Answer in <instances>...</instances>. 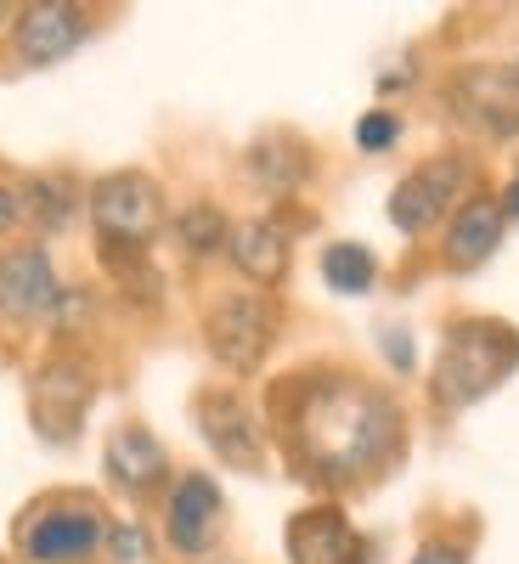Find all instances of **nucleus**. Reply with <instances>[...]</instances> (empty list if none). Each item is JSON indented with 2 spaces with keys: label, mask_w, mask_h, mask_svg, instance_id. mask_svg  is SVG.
I'll use <instances>...</instances> for the list:
<instances>
[{
  "label": "nucleus",
  "mask_w": 519,
  "mask_h": 564,
  "mask_svg": "<svg viewBox=\"0 0 519 564\" xmlns=\"http://www.w3.org/2000/svg\"><path fill=\"white\" fill-rule=\"evenodd\" d=\"M497 209H502V220H519V175L502 186V198H497Z\"/></svg>",
  "instance_id": "obj_26"
},
{
  "label": "nucleus",
  "mask_w": 519,
  "mask_h": 564,
  "mask_svg": "<svg viewBox=\"0 0 519 564\" xmlns=\"http://www.w3.org/2000/svg\"><path fill=\"white\" fill-rule=\"evenodd\" d=\"M204 345L226 372H260L277 345V305L266 294H226L204 316Z\"/></svg>",
  "instance_id": "obj_7"
},
{
  "label": "nucleus",
  "mask_w": 519,
  "mask_h": 564,
  "mask_svg": "<svg viewBox=\"0 0 519 564\" xmlns=\"http://www.w3.org/2000/svg\"><path fill=\"white\" fill-rule=\"evenodd\" d=\"M271 423L294 475L327 491L379 480L407 452V423L390 390L334 367H311L282 379L271 390Z\"/></svg>",
  "instance_id": "obj_1"
},
{
  "label": "nucleus",
  "mask_w": 519,
  "mask_h": 564,
  "mask_svg": "<svg viewBox=\"0 0 519 564\" xmlns=\"http://www.w3.org/2000/svg\"><path fill=\"white\" fill-rule=\"evenodd\" d=\"M7 12H12V7H7V0H0V18H7Z\"/></svg>",
  "instance_id": "obj_27"
},
{
  "label": "nucleus",
  "mask_w": 519,
  "mask_h": 564,
  "mask_svg": "<svg viewBox=\"0 0 519 564\" xmlns=\"http://www.w3.org/2000/svg\"><path fill=\"white\" fill-rule=\"evenodd\" d=\"M102 463H108V480L130 497H148L170 475V457H164V446L148 423H119L102 446Z\"/></svg>",
  "instance_id": "obj_14"
},
{
  "label": "nucleus",
  "mask_w": 519,
  "mask_h": 564,
  "mask_svg": "<svg viewBox=\"0 0 519 564\" xmlns=\"http://www.w3.org/2000/svg\"><path fill=\"white\" fill-rule=\"evenodd\" d=\"M322 282L334 294H367L372 282H379V260H372V249H361V243H327L322 249Z\"/></svg>",
  "instance_id": "obj_19"
},
{
  "label": "nucleus",
  "mask_w": 519,
  "mask_h": 564,
  "mask_svg": "<svg viewBox=\"0 0 519 564\" xmlns=\"http://www.w3.org/2000/svg\"><path fill=\"white\" fill-rule=\"evenodd\" d=\"M198 430L209 441V452L231 468H260L266 463V423L249 412V401L238 390H204L193 401Z\"/></svg>",
  "instance_id": "obj_9"
},
{
  "label": "nucleus",
  "mask_w": 519,
  "mask_h": 564,
  "mask_svg": "<svg viewBox=\"0 0 519 564\" xmlns=\"http://www.w3.org/2000/svg\"><path fill=\"white\" fill-rule=\"evenodd\" d=\"M0 564H7V558H0Z\"/></svg>",
  "instance_id": "obj_28"
},
{
  "label": "nucleus",
  "mask_w": 519,
  "mask_h": 564,
  "mask_svg": "<svg viewBox=\"0 0 519 564\" xmlns=\"http://www.w3.org/2000/svg\"><path fill=\"white\" fill-rule=\"evenodd\" d=\"M231 265H238L249 282H260V289H277L282 276H289V249L294 238L282 231L277 220H244L231 226Z\"/></svg>",
  "instance_id": "obj_16"
},
{
  "label": "nucleus",
  "mask_w": 519,
  "mask_h": 564,
  "mask_svg": "<svg viewBox=\"0 0 519 564\" xmlns=\"http://www.w3.org/2000/svg\"><path fill=\"white\" fill-rule=\"evenodd\" d=\"M63 282H57V265L40 243L29 249H12L0 254V316H18V322H57V305H63Z\"/></svg>",
  "instance_id": "obj_10"
},
{
  "label": "nucleus",
  "mask_w": 519,
  "mask_h": 564,
  "mask_svg": "<svg viewBox=\"0 0 519 564\" xmlns=\"http://www.w3.org/2000/svg\"><path fill=\"white\" fill-rule=\"evenodd\" d=\"M519 367V327L497 316H457L441 334V356L430 372V395L441 412H463L502 390Z\"/></svg>",
  "instance_id": "obj_2"
},
{
  "label": "nucleus",
  "mask_w": 519,
  "mask_h": 564,
  "mask_svg": "<svg viewBox=\"0 0 519 564\" xmlns=\"http://www.w3.org/2000/svg\"><path fill=\"white\" fill-rule=\"evenodd\" d=\"M468 181H475V164H468L463 153H441L430 164H418L412 175H401V186L390 193V226L407 231V238H423V231L441 226L463 204Z\"/></svg>",
  "instance_id": "obj_8"
},
{
  "label": "nucleus",
  "mask_w": 519,
  "mask_h": 564,
  "mask_svg": "<svg viewBox=\"0 0 519 564\" xmlns=\"http://www.w3.org/2000/svg\"><path fill=\"white\" fill-rule=\"evenodd\" d=\"M379 339H385V356H390V361H396L401 372H412V339L401 334V327H385Z\"/></svg>",
  "instance_id": "obj_25"
},
{
  "label": "nucleus",
  "mask_w": 519,
  "mask_h": 564,
  "mask_svg": "<svg viewBox=\"0 0 519 564\" xmlns=\"http://www.w3.org/2000/svg\"><path fill=\"white\" fill-rule=\"evenodd\" d=\"M502 209H497V198H463L457 209H452V220H446V238H441V254H446V265L452 271H475L480 260H491L497 254V243H502Z\"/></svg>",
  "instance_id": "obj_15"
},
{
  "label": "nucleus",
  "mask_w": 519,
  "mask_h": 564,
  "mask_svg": "<svg viewBox=\"0 0 519 564\" xmlns=\"http://www.w3.org/2000/svg\"><path fill=\"white\" fill-rule=\"evenodd\" d=\"M513 175H519V170H513Z\"/></svg>",
  "instance_id": "obj_29"
},
{
  "label": "nucleus",
  "mask_w": 519,
  "mask_h": 564,
  "mask_svg": "<svg viewBox=\"0 0 519 564\" xmlns=\"http://www.w3.org/2000/svg\"><path fill=\"white\" fill-rule=\"evenodd\" d=\"M244 170H249V181L260 186V193H271V198H294L300 186L311 181V153H305V141L300 135H260L255 148H249V159H244Z\"/></svg>",
  "instance_id": "obj_17"
},
{
  "label": "nucleus",
  "mask_w": 519,
  "mask_h": 564,
  "mask_svg": "<svg viewBox=\"0 0 519 564\" xmlns=\"http://www.w3.org/2000/svg\"><path fill=\"white\" fill-rule=\"evenodd\" d=\"M90 395H97V372L79 356H52L34 367L29 379V412H34V435L45 446H74L85 430Z\"/></svg>",
  "instance_id": "obj_6"
},
{
  "label": "nucleus",
  "mask_w": 519,
  "mask_h": 564,
  "mask_svg": "<svg viewBox=\"0 0 519 564\" xmlns=\"http://www.w3.org/2000/svg\"><path fill=\"white\" fill-rule=\"evenodd\" d=\"M108 542V520L97 502L68 497V502H40L18 520V553L29 564H90Z\"/></svg>",
  "instance_id": "obj_4"
},
{
  "label": "nucleus",
  "mask_w": 519,
  "mask_h": 564,
  "mask_svg": "<svg viewBox=\"0 0 519 564\" xmlns=\"http://www.w3.org/2000/svg\"><path fill=\"white\" fill-rule=\"evenodd\" d=\"M175 243H181L186 254L209 260V254H220V249L231 243V220H226L215 204H186V209L175 215Z\"/></svg>",
  "instance_id": "obj_20"
},
{
  "label": "nucleus",
  "mask_w": 519,
  "mask_h": 564,
  "mask_svg": "<svg viewBox=\"0 0 519 564\" xmlns=\"http://www.w3.org/2000/svg\"><path fill=\"white\" fill-rule=\"evenodd\" d=\"M85 34H90L85 7H74V0H34V7H23L12 40H18V57L29 68H52V63L79 52Z\"/></svg>",
  "instance_id": "obj_12"
},
{
  "label": "nucleus",
  "mask_w": 519,
  "mask_h": 564,
  "mask_svg": "<svg viewBox=\"0 0 519 564\" xmlns=\"http://www.w3.org/2000/svg\"><path fill=\"white\" fill-rule=\"evenodd\" d=\"M215 531H220V486L209 475H181L175 491H170V508H164V536L175 553L198 558L215 547Z\"/></svg>",
  "instance_id": "obj_13"
},
{
  "label": "nucleus",
  "mask_w": 519,
  "mask_h": 564,
  "mask_svg": "<svg viewBox=\"0 0 519 564\" xmlns=\"http://www.w3.org/2000/svg\"><path fill=\"white\" fill-rule=\"evenodd\" d=\"M396 141H401V113L367 108V113L356 119V148H361V153H390Z\"/></svg>",
  "instance_id": "obj_21"
},
{
  "label": "nucleus",
  "mask_w": 519,
  "mask_h": 564,
  "mask_svg": "<svg viewBox=\"0 0 519 564\" xmlns=\"http://www.w3.org/2000/svg\"><path fill=\"white\" fill-rule=\"evenodd\" d=\"M108 553H113L119 564L148 558V531H141V525H108Z\"/></svg>",
  "instance_id": "obj_22"
},
{
  "label": "nucleus",
  "mask_w": 519,
  "mask_h": 564,
  "mask_svg": "<svg viewBox=\"0 0 519 564\" xmlns=\"http://www.w3.org/2000/svg\"><path fill=\"white\" fill-rule=\"evenodd\" d=\"M74 209H79V193H74L63 175H34V181H23V220H34L45 238H52V231H63V226L74 220Z\"/></svg>",
  "instance_id": "obj_18"
},
{
  "label": "nucleus",
  "mask_w": 519,
  "mask_h": 564,
  "mask_svg": "<svg viewBox=\"0 0 519 564\" xmlns=\"http://www.w3.org/2000/svg\"><path fill=\"white\" fill-rule=\"evenodd\" d=\"M446 113L486 141L519 135V63H475L446 79Z\"/></svg>",
  "instance_id": "obj_5"
},
{
  "label": "nucleus",
  "mask_w": 519,
  "mask_h": 564,
  "mask_svg": "<svg viewBox=\"0 0 519 564\" xmlns=\"http://www.w3.org/2000/svg\"><path fill=\"white\" fill-rule=\"evenodd\" d=\"M23 220V186L18 181H0V238Z\"/></svg>",
  "instance_id": "obj_24"
},
{
  "label": "nucleus",
  "mask_w": 519,
  "mask_h": 564,
  "mask_svg": "<svg viewBox=\"0 0 519 564\" xmlns=\"http://www.w3.org/2000/svg\"><path fill=\"white\" fill-rule=\"evenodd\" d=\"M412 564H468V547H463V542L435 536V542H423V547L412 553Z\"/></svg>",
  "instance_id": "obj_23"
},
{
  "label": "nucleus",
  "mask_w": 519,
  "mask_h": 564,
  "mask_svg": "<svg viewBox=\"0 0 519 564\" xmlns=\"http://www.w3.org/2000/svg\"><path fill=\"white\" fill-rule=\"evenodd\" d=\"M282 547H289V564H372L367 542L356 536L345 508H334V502L300 508L289 531H282Z\"/></svg>",
  "instance_id": "obj_11"
},
{
  "label": "nucleus",
  "mask_w": 519,
  "mask_h": 564,
  "mask_svg": "<svg viewBox=\"0 0 519 564\" xmlns=\"http://www.w3.org/2000/svg\"><path fill=\"white\" fill-rule=\"evenodd\" d=\"M90 226H97V254L108 271H125V265H141L164 226V193L153 175L141 170H119V175H102L90 186Z\"/></svg>",
  "instance_id": "obj_3"
}]
</instances>
